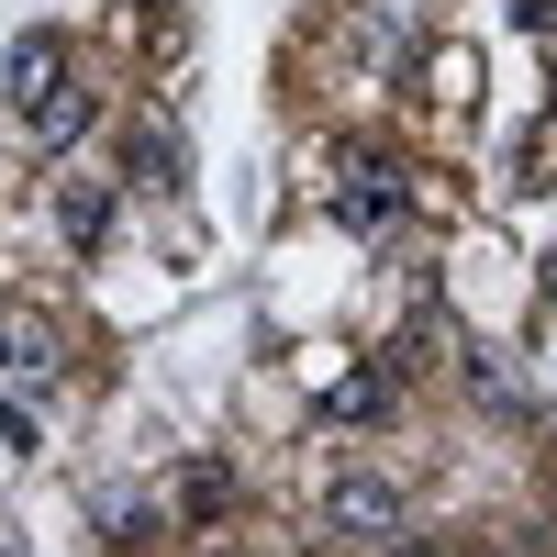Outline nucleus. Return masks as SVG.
<instances>
[{
	"instance_id": "7",
	"label": "nucleus",
	"mask_w": 557,
	"mask_h": 557,
	"mask_svg": "<svg viewBox=\"0 0 557 557\" xmlns=\"http://www.w3.org/2000/svg\"><path fill=\"white\" fill-rule=\"evenodd\" d=\"M457 380H469L491 412H513V401H524V368L502 357V346H457Z\"/></svg>"
},
{
	"instance_id": "4",
	"label": "nucleus",
	"mask_w": 557,
	"mask_h": 557,
	"mask_svg": "<svg viewBox=\"0 0 557 557\" xmlns=\"http://www.w3.org/2000/svg\"><path fill=\"white\" fill-rule=\"evenodd\" d=\"M446 357H457V312H446V301H412V312L391 323V346H380V368H391L401 391H412V380H435Z\"/></svg>"
},
{
	"instance_id": "2",
	"label": "nucleus",
	"mask_w": 557,
	"mask_h": 557,
	"mask_svg": "<svg viewBox=\"0 0 557 557\" xmlns=\"http://www.w3.org/2000/svg\"><path fill=\"white\" fill-rule=\"evenodd\" d=\"M323 535H335V546H391V535H412L401 480H380V469H335V480H323Z\"/></svg>"
},
{
	"instance_id": "10",
	"label": "nucleus",
	"mask_w": 557,
	"mask_h": 557,
	"mask_svg": "<svg viewBox=\"0 0 557 557\" xmlns=\"http://www.w3.org/2000/svg\"><path fill=\"white\" fill-rule=\"evenodd\" d=\"M513 190H557V123L524 134V157H513Z\"/></svg>"
},
{
	"instance_id": "5",
	"label": "nucleus",
	"mask_w": 557,
	"mask_h": 557,
	"mask_svg": "<svg viewBox=\"0 0 557 557\" xmlns=\"http://www.w3.org/2000/svg\"><path fill=\"white\" fill-rule=\"evenodd\" d=\"M45 201H57V235H67L78 257H101V246H112V223H123V190H112V178H57Z\"/></svg>"
},
{
	"instance_id": "12",
	"label": "nucleus",
	"mask_w": 557,
	"mask_h": 557,
	"mask_svg": "<svg viewBox=\"0 0 557 557\" xmlns=\"http://www.w3.org/2000/svg\"><path fill=\"white\" fill-rule=\"evenodd\" d=\"M546 301H557V257H546Z\"/></svg>"
},
{
	"instance_id": "8",
	"label": "nucleus",
	"mask_w": 557,
	"mask_h": 557,
	"mask_svg": "<svg viewBox=\"0 0 557 557\" xmlns=\"http://www.w3.org/2000/svg\"><path fill=\"white\" fill-rule=\"evenodd\" d=\"M223 513H235V469H212V457H201V469L178 480V524H190V535H212Z\"/></svg>"
},
{
	"instance_id": "1",
	"label": "nucleus",
	"mask_w": 557,
	"mask_h": 557,
	"mask_svg": "<svg viewBox=\"0 0 557 557\" xmlns=\"http://www.w3.org/2000/svg\"><path fill=\"white\" fill-rule=\"evenodd\" d=\"M335 223L346 235H401V212H412V168L391 146H335Z\"/></svg>"
},
{
	"instance_id": "11",
	"label": "nucleus",
	"mask_w": 557,
	"mask_h": 557,
	"mask_svg": "<svg viewBox=\"0 0 557 557\" xmlns=\"http://www.w3.org/2000/svg\"><path fill=\"white\" fill-rule=\"evenodd\" d=\"M391 557H435V546H424V535H391Z\"/></svg>"
},
{
	"instance_id": "6",
	"label": "nucleus",
	"mask_w": 557,
	"mask_h": 557,
	"mask_svg": "<svg viewBox=\"0 0 557 557\" xmlns=\"http://www.w3.org/2000/svg\"><path fill=\"white\" fill-rule=\"evenodd\" d=\"M23 123H34V146H45V157H57V146H78V134H89V123H101V89H78V67H67V78H57V89H45V101H34Z\"/></svg>"
},
{
	"instance_id": "9",
	"label": "nucleus",
	"mask_w": 557,
	"mask_h": 557,
	"mask_svg": "<svg viewBox=\"0 0 557 557\" xmlns=\"http://www.w3.org/2000/svg\"><path fill=\"white\" fill-rule=\"evenodd\" d=\"M57 78H67V45H57V34H23V45H12V101L34 112Z\"/></svg>"
},
{
	"instance_id": "3",
	"label": "nucleus",
	"mask_w": 557,
	"mask_h": 557,
	"mask_svg": "<svg viewBox=\"0 0 557 557\" xmlns=\"http://www.w3.org/2000/svg\"><path fill=\"white\" fill-rule=\"evenodd\" d=\"M178 178H190V146H178V123H168V112H134V123H123V190L178 201Z\"/></svg>"
}]
</instances>
